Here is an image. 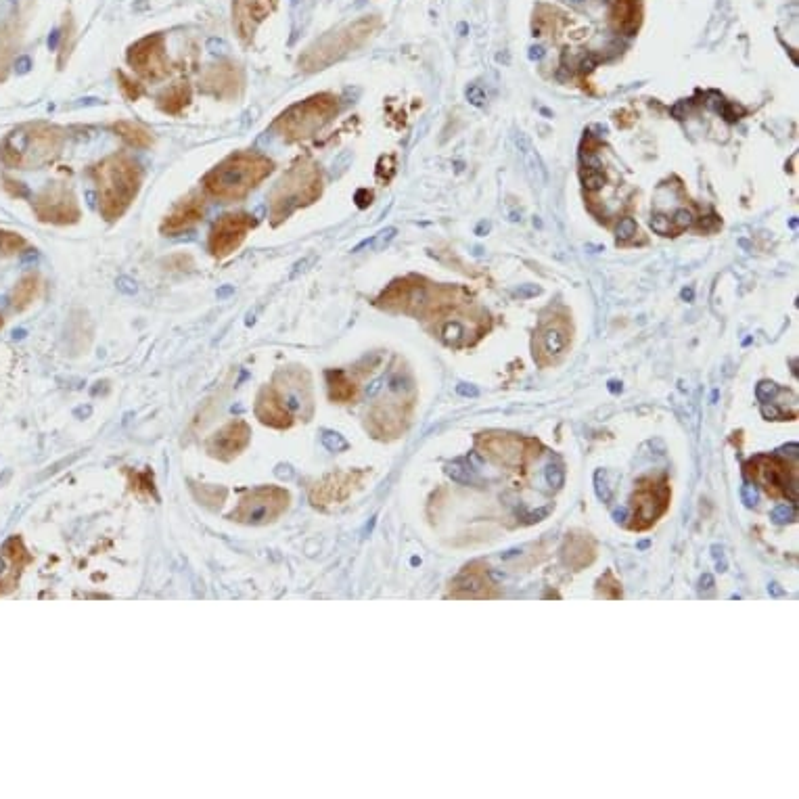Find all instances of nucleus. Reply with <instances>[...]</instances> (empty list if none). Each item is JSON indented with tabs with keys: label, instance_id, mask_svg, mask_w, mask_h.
I'll use <instances>...</instances> for the list:
<instances>
[{
	"label": "nucleus",
	"instance_id": "obj_1",
	"mask_svg": "<svg viewBox=\"0 0 799 799\" xmlns=\"http://www.w3.org/2000/svg\"><path fill=\"white\" fill-rule=\"evenodd\" d=\"M95 185L97 208L105 222L113 224L130 210V205L143 189L145 172L141 164L128 153H111L101 162L88 168Z\"/></svg>",
	"mask_w": 799,
	"mask_h": 799
},
{
	"label": "nucleus",
	"instance_id": "obj_2",
	"mask_svg": "<svg viewBox=\"0 0 799 799\" xmlns=\"http://www.w3.org/2000/svg\"><path fill=\"white\" fill-rule=\"evenodd\" d=\"M67 143V132L51 122H28L0 141V164L9 170H40L55 164Z\"/></svg>",
	"mask_w": 799,
	"mask_h": 799
},
{
	"label": "nucleus",
	"instance_id": "obj_3",
	"mask_svg": "<svg viewBox=\"0 0 799 799\" xmlns=\"http://www.w3.org/2000/svg\"><path fill=\"white\" fill-rule=\"evenodd\" d=\"M275 172V162L260 151H235L203 176V191L220 203L243 201Z\"/></svg>",
	"mask_w": 799,
	"mask_h": 799
},
{
	"label": "nucleus",
	"instance_id": "obj_4",
	"mask_svg": "<svg viewBox=\"0 0 799 799\" xmlns=\"http://www.w3.org/2000/svg\"><path fill=\"white\" fill-rule=\"evenodd\" d=\"M323 193V174L310 159H298L268 193L270 224L279 226L295 212L308 208Z\"/></svg>",
	"mask_w": 799,
	"mask_h": 799
},
{
	"label": "nucleus",
	"instance_id": "obj_5",
	"mask_svg": "<svg viewBox=\"0 0 799 799\" xmlns=\"http://www.w3.org/2000/svg\"><path fill=\"white\" fill-rule=\"evenodd\" d=\"M339 111L337 97L329 93L314 95L287 107L281 116L272 122V132L285 143H300L310 139L318 130H323Z\"/></svg>",
	"mask_w": 799,
	"mask_h": 799
},
{
	"label": "nucleus",
	"instance_id": "obj_6",
	"mask_svg": "<svg viewBox=\"0 0 799 799\" xmlns=\"http://www.w3.org/2000/svg\"><path fill=\"white\" fill-rule=\"evenodd\" d=\"M377 26H379L377 19L364 17V19L354 21L352 26H346L344 30H337V32L323 36L321 40H316L312 47H308L306 53L300 57V61H298L300 70L302 72L325 70V67L331 65L333 61L341 59L350 51H354L356 47H360V44L375 32Z\"/></svg>",
	"mask_w": 799,
	"mask_h": 799
},
{
	"label": "nucleus",
	"instance_id": "obj_7",
	"mask_svg": "<svg viewBox=\"0 0 799 799\" xmlns=\"http://www.w3.org/2000/svg\"><path fill=\"white\" fill-rule=\"evenodd\" d=\"M289 502L291 496L285 488L260 486L239 498V505L228 515V519L243 525H268L285 515Z\"/></svg>",
	"mask_w": 799,
	"mask_h": 799
},
{
	"label": "nucleus",
	"instance_id": "obj_8",
	"mask_svg": "<svg viewBox=\"0 0 799 799\" xmlns=\"http://www.w3.org/2000/svg\"><path fill=\"white\" fill-rule=\"evenodd\" d=\"M32 210L42 224L70 226L82 218L80 201L67 182H51L40 193L34 195Z\"/></svg>",
	"mask_w": 799,
	"mask_h": 799
},
{
	"label": "nucleus",
	"instance_id": "obj_9",
	"mask_svg": "<svg viewBox=\"0 0 799 799\" xmlns=\"http://www.w3.org/2000/svg\"><path fill=\"white\" fill-rule=\"evenodd\" d=\"M126 57L134 74H139L143 80L162 82L172 74V63L168 59V49H166V36L162 32L149 34L130 44Z\"/></svg>",
	"mask_w": 799,
	"mask_h": 799
},
{
	"label": "nucleus",
	"instance_id": "obj_10",
	"mask_svg": "<svg viewBox=\"0 0 799 799\" xmlns=\"http://www.w3.org/2000/svg\"><path fill=\"white\" fill-rule=\"evenodd\" d=\"M258 228V218L249 212L222 214L208 235V251L212 258L224 260L233 256L243 241Z\"/></svg>",
	"mask_w": 799,
	"mask_h": 799
},
{
	"label": "nucleus",
	"instance_id": "obj_11",
	"mask_svg": "<svg viewBox=\"0 0 799 799\" xmlns=\"http://www.w3.org/2000/svg\"><path fill=\"white\" fill-rule=\"evenodd\" d=\"M201 93L218 101H237L245 88L243 67L231 59L210 65L199 80Z\"/></svg>",
	"mask_w": 799,
	"mask_h": 799
},
{
	"label": "nucleus",
	"instance_id": "obj_12",
	"mask_svg": "<svg viewBox=\"0 0 799 799\" xmlns=\"http://www.w3.org/2000/svg\"><path fill=\"white\" fill-rule=\"evenodd\" d=\"M275 390L291 408V413L298 419L302 415L310 417L312 413V390H310V377L302 369H283L272 379Z\"/></svg>",
	"mask_w": 799,
	"mask_h": 799
},
{
	"label": "nucleus",
	"instance_id": "obj_13",
	"mask_svg": "<svg viewBox=\"0 0 799 799\" xmlns=\"http://www.w3.org/2000/svg\"><path fill=\"white\" fill-rule=\"evenodd\" d=\"M32 555L26 549L24 540L19 536H11L3 549H0V597L11 595L19 586L21 576H24L26 567L32 563Z\"/></svg>",
	"mask_w": 799,
	"mask_h": 799
},
{
	"label": "nucleus",
	"instance_id": "obj_14",
	"mask_svg": "<svg viewBox=\"0 0 799 799\" xmlns=\"http://www.w3.org/2000/svg\"><path fill=\"white\" fill-rule=\"evenodd\" d=\"M251 442V427L243 419H235L231 423H226L222 429L212 433V438L205 444L210 456L218 461H233L235 456H239Z\"/></svg>",
	"mask_w": 799,
	"mask_h": 799
},
{
	"label": "nucleus",
	"instance_id": "obj_15",
	"mask_svg": "<svg viewBox=\"0 0 799 799\" xmlns=\"http://www.w3.org/2000/svg\"><path fill=\"white\" fill-rule=\"evenodd\" d=\"M275 0H233V26L243 44H251L258 28L275 11Z\"/></svg>",
	"mask_w": 799,
	"mask_h": 799
},
{
	"label": "nucleus",
	"instance_id": "obj_16",
	"mask_svg": "<svg viewBox=\"0 0 799 799\" xmlns=\"http://www.w3.org/2000/svg\"><path fill=\"white\" fill-rule=\"evenodd\" d=\"M203 216H205L203 197L191 193L174 205V210L164 218L159 231H162L166 237H176L180 233L191 231L193 226H197L203 220Z\"/></svg>",
	"mask_w": 799,
	"mask_h": 799
},
{
	"label": "nucleus",
	"instance_id": "obj_17",
	"mask_svg": "<svg viewBox=\"0 0 799 799\" xmlns=\"http://www.w3.org/2000/svg\"><path fill=\"white\" fill-rule=\"evenodd\" d=\"M668 488L666 484L661 486H645L634 494V530H645L651 523L657 521V517L666 511L668 507Z\"/></svg>",
	"mask_w": 799,
	"mask_h": 799
},
{
	"label": "nucleus",
	"instance_id": "obj_18",
	"mask_svg": "<svg viewBox=\"0 0 799 799\" xmlns=\"http://www.w3.org/2000/svg\"><path fill=\"white\" fill-rule=\"evenodd\" d=\"M256 417L275 429H289L295 423V415L291 413V408L287 402L281 398V394L275 390V385L268 383L264 385L258 398H256Z\"/></svg>",
	"mask_w": 799,
	"mask_h": 799
},
{
	"label": "nucleus",
	"instance_id": "obj_19",
	"mask_svg": "<svg viewBox=\"0 0 799 799\" xmlns=\"http://www.w3.org/2000/svg\"><path fill=\"white\" fill-rule=\"evenodd\" d=\"M360 475L358 473H337V475H329L325 482L316 484V488L312 490L310 498L316 507H325L331 505V502H339L348 498V494L352 492V486Z\"/></svg>",
	"mask_w": 799,
	"mask_h": 799
},
{
	"label": "nucleus",
	"instance_id": "obj_20",
	"mask_svg": "<svg viewBox=\"0 0 799 799\" xmlns=\"http://www.w3.org/2000/svg\"><path fill=\"white\" fill-rule=\"evenodd\" d=\"M762 459L766 463L764 467H760L758 461H751V463H747L745 473L751 475L753 479H758V482H762L768 494L776 496L781 490L787 494V484H789L787 469L772 459H766V456H762Z\"/></svg>",
	"mask_w": 799,
	"mask_h": 799
},
{
	"label": "nucleus",
	"instance_id": "obj_21",
	"mask_svg": "<svg viewBox=\"0 0 799 799\" xmlns=\"http://www.w3.org/2000/svg\"><path fill=\"white\" fill-rule=\"evenodd\" d=\"M193 101V90L187 82H178L166 88L162 95L157 97V107L162 109L166 116H180Z\"/></svg>",
	"mask_w": 799,
	"mask_h": 799
},
{
	"label": "nucleus",
	"instance_id": "obj_22",
	"mask_svg": "<svg viewBox=\"0 0 799 799\" xmlns=\"http://www.w3.org/2000/svg\"><path fill=\"white\" fill-rule=\"evenodd\" d=\"M42 293V279L38 272H28V275L21 277L11 293V306L15 310H26L30 308Z\"/></svg>",
	"mask_w": 799,
	"mask_h": 799
},
{
	"label": "nucleus",
	"instance_id": "obj_23",
	"mask_svg": "<svg viewBox=\"0 0 799 799\" xmlns=\"http://www.w3.org/2000/svg\"><path fill=\"white\" fill-rule=\"evenodd\" d=\"M111 130L116 132L120 139L132 147V149H149L153 145V134L136 122H128V120H118L111 124Z\"/></svg>",
	"mask_w": 799,
	"mask_h": 799
},
{
	"label": "nucleus",
	"instance_id": "obj_24",
	"mask_svg": "<svg viewBox=\"0 0 799 799\" xmlns=\"http://www.w3.org/2000/svg\"><path fill=\"white\" fill-rule=\"evenodd\" d=\"M327 385H329V396L335 402H352L356 396V385L344 371H329L327 373Z\"/></svg>",
	"mask_w": 799,
	"mask_h": 799
},
{
	"label": "nucleus",
	"instance_id": "obj_25",
	"mask_svg": "<svg viewBox=\"0 0 799 799\" xmlns=\"http://www.w3.org/2000/svg\"><path fill=\"white\" fill-rule=\"evenodd\" d=\"M565 348H567V333H565L563 327L551 325V327H546L542 331V335H540V352H538L540 356L555 358V356H561L565 352Z\"/></svg>",
	"mask_w": 799,
	"mask_h": 799
},
{
	"label": "nucleus",
	"instance_id": "obj_26",
	"mask_svg": "<svg viewBox=\"0 0 799 799\" xmlns=\"http://www.w3.org/2000/svg\"><path fill=\"white\" fill-rule=\"evenodd\" d=\"M488 580L482 572H475L473 567H467L463 576L456 580V588H465L459 597H492L488 592Z\"/></svg>",
	"mask_w": 799,
	"mask_h": 799
},
{
	"label": "nucleus",
	"instance_id": "obj_27",
	"mask_svg": "<svg viewBox=\"0 0 799 799\" xmlns=\"http://www.w3.org/2000/svg\"><path fill=\"white\" fill-rule=\"evenodd\" d=\"M488 454L500 463H519L521 461V448L517 440L511 438H492L488 442Z\"/></svg>",
	"mask_w": 799,
	"mask_h": 799
},
{
	"label": "nucleus",
	"instance_id": "obj_28",
	"mask_svg": "<svg viewBox=\"0 0 799 799\" xmlns=\"http://www.w3.org/2000/svg\"><path fill=\"white\" fill-rule=\"evenodd\" d=\"M15 34V30H0V82L7 78L11 61L15 57Z\"/></svg>",
	"mask_w": 799,
	"mask_h": 799
},
{
	"label": "nucleus",
	"instance_id": "obj_29",
	"mask_svg": "<svg viewBox=\"0 0 799 799\" xmlns=\"http://www.w3.org/2000/svg\"><path fill=\"white\" fill-rule=\"evenodd\" d=\"M28 245L30 243L24 235L13 233V231H3V228H0V254L3 256H7V258L17 256V254H21V251H26Z\"/></svg>",
	"mask_w": 799,
	"mask_h": 799
},
{
	"label": "nucleus",
	"instance_id": "obj_30",
	"mask_svg": "<svg viewBox=\"0 0 799 799\" xmlns=\"http://www.w3.org/2000/svg\"><path fill=\"white\" fill-rule=\"evenodd\" d=\"M517 145H519V151H521V155H523L525 166H528L532 178L538 182V172L544 176V168H542V164H540V159H538V155H536L532 143H530L528 139H525V136H519Z\"/></svg>",
	"mask_w": 799,
	"mask_h": 799
},
{
	"label": "nucleus",
	"instance_id": "obj_31",
	"mask_svg": "<svg viewBox=\"0 0 799 799\" xmlns=\"http://www.w3.org/2000/svg\"><path fill=\"white\" fill-rule=\"evenodd\" d=\"M116 78H118V86H120V93L124 95V99L139 101L145 95V86L139 80H134L132 76H128L124 72H118Z\"/></svg>",
	"mask_w": 799,
	"mask_h": 799
},
{
	"label": "nucleus",
	"instance_id": "obj_32",
	"mask_svg": "<svg viewBox=\"0 0 799 799\" xmlns=\"http://www.w3.org/2000/svg\"><path fill=\"white\" fill-rule=\"evenodd\" d=\"M582 180L588 191H599L605 185V174L599 168H588L582 172Z\"/></svg>",
	"mask_w": 799,
	"mask_h": 799
},
{
	"label": "nucleus",
	"instance_id": "obj_33",
	"mask_svg": "<svg viewBox=\"0 0 799 799\" xmlns=\"http://www.w3.org/2000/svg\"><path fill=\"white\" fill-rule=\"evenodd\" d=\"M442 335H444V339L448 341V344H459V341L467 335V331H465L463 323H459V321H450V323H446V325L442 327Z\"/></svg>",
	"mask_w": 799,
	"mask_h": 799
},
{
	"label": "nucleus",
	"instance_id": "obj_34",
	"mask_svg": "<svg viewBox=\"0 0 799 799\" xmlns=\"http://www.w3.org/2000/svg\"><path fill=\"white\" fill-rule=\"evenodd\" d=\"M546 482H549L553 488H561L565 482V469L561 465H549L546 467Z\"/></svg>",
	"mask_w": 799,
	"mask_h": 799
},
{
	"label": "nucleus",
	"instance_id": "obj_35",
	"mask_svg": "<svg viewBox=\"0 0 799 799\" xmlns=\"http://www.w3.org/2000/svg\"><path fill=\"white\" fill-rule=\"evenodd\" d=\"M776 394H779V387H776L772 381H762L760 385H758V390H756V396H758V400L760 402H772L774 398H776Z\"/></svg>",
	"mask_w": 799,
	"mask_h": 799
},
{
	"label": "nucleus",
	"instance_id": "obj_36",
	"mask_svg": "<svg viewBox=\"0 0 799 799\" xmlns=\"http://www.w3.org/2000/svg\"><path fill=\"white\" fill-rule=\"evenodd\" d=\"M797 519V511H795V507H787V505H781V507H776L774 511H772V521L774 523H789V521H795Z\"/></svg>",
	"mask_w": 799,
	"mask_h": 799
},
{
	"label": "nucleus",
	"instance_id": "obj_37",
	"mask_svg": "<svg viewBox=\"0 0 799 799\" xmlns=\"http://www.w3.org/2000/svg\"><path fill=\"white\" fill-rule=\"evenodd\" d=\"M448 473H450V477H452V479H456V482H463V484H469V482H473V473H471V467H463L461 463H454V465H450Z\"/></svg>",
	"mask_w": 799,
	"mask_h": 799
},
{
	"label": "nucleus",
	"instance_id": "obj_38",
	"mask_svg": "<svg viewBox=\"0 0 799 799\" xmlns=\"http://www.w3.org/2000/svg\"><path fill=\"white\" fill-rule=\"evenodd\" d=\"M467 99H469V103L475 105V107H484L486 101H488L486 90H484L482 86H477V84H473V86L467 88Z\"/></svg>",
	"mask_w": 799,
	"mask_h": 799
},
{
	"label": "nucleus",
	"instance_id": "obj_39",
	"mask_svg": "<svg viewBox=\"0 0 799 799\" xmlns=\"http://www.w3.org/2000/svg\"><path fill=\"white\" fill-rule=\"evenodd\" d=\"M605 473H607V471H599V473H597V496H599L603 502H609V500H611V494H613V488L607 484Z\"/></svg>",
	"mask_w": 799,
	"mask_h": 799
},
{
	"label": "nucleus",
	"instance_id": "obj_40",
	"mask_svg": "<svg viewBox=\"0 0 799 799\" xmlns=\"http://www.w3.org/2000/svg\"><path fill=\"white\" fill-rule=\"evenodd\" d=\"M636 222L632 220V218H624L620 224H618V239H622V241H626V239H632L634 235H636Z\"/></svg>",
	"mask_w": 799,
	"mask_h": 799
},
{
	"label": "nucleus",
	"instance_id": "obj_41",
	"mask_svg": "<svg viewBox=\"0 0 799 799\" xmlns=\"http://www.w3.org/2000/svg\"><path fill=\"white\" fill-rule=\"evenodd\" d=\"M741 496H743V502H745V505H747L749 509L758 505V490H756V486L745 484V486L741 488Z\"/></svg>",
	"mask_w": 799,
	"mask_h": 799
},
{
	"label": "nucleus",
	"instance_id": "obj_42",
	"mask_svg": "<svg viewBox=\"0 0 799 799\" xmlns=\"http://www.w3.org/2000/svg\"><path fill=\"white\" fill-rule=\"evenodd\" d=\"M651 226H653V231H655V233H659V235H668V233H670V218L657 214V216L651 218Z\"/></svg>",
	"mask_w": 799,
	"mask_h": 799
},
{
	"label": "nucleus",
	"instance_id": "obj_43",
	"mask_svg": "<svg viewBox=\"0 0 799 799\" xmlns=\"http://www.w3.org/2000/svg\"><path fill=\"white\" fill-rule=\"evenodd\" d=\"M3 182H5V191H9V195L11 197H24L26 195V187L21 185V182H17V180H13V178H3Z\"/></svg>",
	"mask_w": 799,
	"mask_h": 799
},
{
	"label": "nucleus",
	"instance_id": "obj_44",
	"mask_svg": "<svg viewBox=\"0 0 799 799\" xmlns=\"http://www.w3.org/2000/svg\"><path fill=\"white\" fill-rule=\"evenodd\" d=\"M762 415L768 419V421H776V419H783V413H781V408H776L774 404H770V402H766L764 406H762Z\"/></svg>",
	"mask_w": 799,
	"mask_h": 799
},
{
	"label": "nucleus",
	"instance_id": "obj_45",
	"mask_svg": "<svg viewBox=\"0 0 799 799\" xmlns=\"http://www.w3.org/2000/svg\"><path fill=\"white\" fill-rule=\"evenodd\" d=\"M674 222H676L678 228L691 226V224H693V214H691L689 210H678V212L674 214Z\"/></svg>",
	"mask_w": 799,
	"mask_h": 799
},
{
	"label": "nucleus",
	"instance_id": "obj_46",
	"mask_svg": "<svg viewBox=\"0 0 799 799\" xmlns=\"http://www.w3.org/2000/svg\"><path fill=\"white\" fill-rule=\"evenodd\" d=\"M456 392H459L461 396H477V390H475V387H471V385H465V383H461L459 387H456Z\"/></svg>",
	"mask_w": 799,
	"mask_h": 799
},
{
	"label": "nucleus",
	"instance_id": "obj_47",
	"mask_svg": "<svg viewBox=\"0 0 799 799\" xmlns=\"http://www.w3.org/2000/svg\"><path fill=\"white\" fill-rule=\"evenodd\" d=\"M712 584H714V580H712L710 576H705V578L701 580V586H703V588H712Z\"/></svg>",
	"mask_w": 799,
	"mask_h": 799
},
{
	"label": "nucleus",
	"instance_id": "obj_48",
	"mask_svg": "<svg viewBox=\"0 0 799 799\" xmlns=\"http://www.w3.org/2000/svg\"><path fill=\"white\" fill-rule=\"evenodd\" d=\"M770 590H772V595H783V590L779 588V584H772Z\"/></svg>",
	"mask_w": 799,
	"mask_h": 799
},
{
	"label": "nucleus",
	"instance_id": "obj_49",
	"mask_svg": "<svg viewBox=\"0 0 799 799\" xmlns=\"http://www.w3.org/2000/svg\"><path fill=\"white\" fill-rule=\"evenodd\" d=\"M613 517L618 519V521H624V517H626V511H615V513H613Z\"/></svg>",
	"mask_w": 799,
	"mask_h": 799
},
{
	"label": "nucleus",
	"instance_id": "obj_50",
	"mask_svg": "<svg viewBox=\"0 0 799 799\" xmlns=\"http://www.w3.org/2000/svg\"><path fill=\"white\" fill-rule=\"evenodd\" d=\"M532 51H534V53H532V59H540V57L544 55V51H542L540 47H538V49H532Z\"/></svg>",
	"mask_w": 799,
	"mask_h": 799
},
{
	"label": "nucleus",
	"instance_id": "obj_51",
	"mask_svg": "<svg viewBox=\"0 0 799 799\" xmlns=\"http://www.w3.org/2000/svg\"><path fill=\"white\" fill-rule=\"evenodd\" d=\"M682 295H684V298H687V300H693V291H682Z\"/></svg>",
	"mask_w": 799,
	"mask_h": 799
},
{
	"label": "nucleus",
	"instance_id": "obj_52",
	"mask_svg": "<svg viewBox=\"0 0 799 799\" xmlns=\"http://www.w3.org/2000/svg\"><path fill=\"white\" fill-rule=\"evenodd\" d=\"M3 325H5V321H3V316H0V329H3Z\"/></svg>",
	"mask_w": 799,
	"mask_h": 799
}]
</instances>
